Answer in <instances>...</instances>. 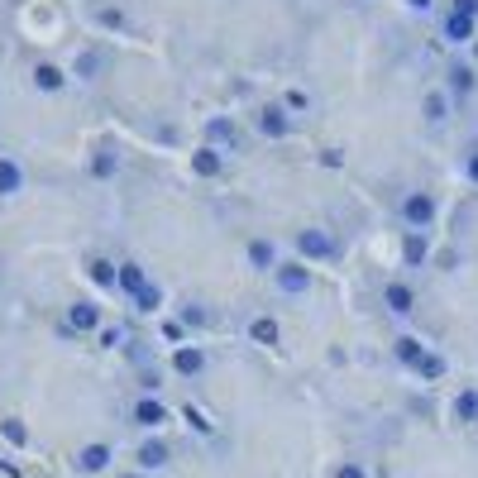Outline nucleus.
I'll return each instance as SVG.
<instances>
[{"label":"nucleus","instance_id":"1","mask_svg":"<svg viewBox=\"0 0 478 478\" xmlns=\"http://www.w3.org/2000/svg\"><path fill=\"white\" fill-rule=\"evenodd\" d=\"M292 249H297V259L311 263V268L345 259V244H339V239H335L326 225H301V230L292 234Z\"/></svg>","mask_w":478,"mask_h":478},{"label":"nucleus","instance_id":"2","mask_svg":"<svg viewBox=\"0 0 478 478\" xmlns=\"http://www.w3.org/2000/svg\"><path fill=\"white\" fill-rule=\"evenodd\" d=\"M397 220H402L406 230L431 234V230H435V220H440V196L431 192V186H412V192H402V201H397Z\"/></svg>","mask_w":478,"mask_h":478},{"label":"nucleus","instance_id":"3","mask_svg":"<svg viewBox=\"0 0 478 478\" xmlns=\"http://www.w3.org/2000/svg\"><path fill=\"white\" fill-rule=\"evenodd\" d=\"M253 129L263 134V139H272V144H282V139H292V110L282 106V100H259V106H253Z\"/></svg>","mask_w":478,"mask_h":478},{"label":"nucleus","instance_id":"4","mask_svg":"<svg viewBox=\"0 0 478 478\" xmlns=\"http://www.w3.org/2000/svg\"><path fill=\"white\" fill-rule=\"evenodd\" d=\"M445 91H450L454 106H469V100L478 96V62H473V58L454 53V58L445 62Z\"/></svg>","mask_w":478,"mask_h":478},{"label":"nucleus","instance_id":"5","mask_svg":"<svg viewBox=\"0 0 478 478\" xmlns=\"http://www.w3.org/2000/svg\"><path fill=\"white\" fill-rule=\"evenodd\" d=\"M272 287H278L282 297H306L316 287V268L301 263V259H282L278 268H272Z\"/></svg>","mask_w":478,"mask_h":478},{"label":"nucleus","instance_id":"6","mask_svg":"<svg viewBox=\"0 0 478 478\" xmlns=\"http://www.w3.org/2000/svg\"><path fill=\"white\" fill-rule=\"evenodd\" d=\"M201 144L220 148L230 158V153H244V134H239V120L234 115H211L206 125H201Z\"/></svg>","mask_w":478,"mask_h":478},{"label":"nucleus","instance_id":"7","mask_svg":"<svg viewBox=\"0 0 478 478\" xmlns=\"http://www.w3.org/2000/svg\"><path fill=\"white\" fill-rule=\"evenodd\" d=\"M62 335H100V306L87 301V297H77L72 306H67V316H62Z\"/></svg>","mask_w":478,"mask_h":478},{"label":"nucleus","instance_id":"8","mask_svg":"<svg viewBox=\"0 0 478 478\" xmlns=\"http://www.w3.org/2000/svg\"><path fill=\"white\" fill-rule=\"evenodd\" d=\"M244 263L253 272H263V278H272V268L282 263V253H278V244H272L268 234H249L244 239Z\"/></svg>","mask_w":478,"mask_h":478},{"label":"nucleus","instance_id":"9","mask_svg":"<svg viewBox=\"0 0 478 478\" xmlns=\"http://www.w3.org/2000/svg\"><path fill=\"white\" fill-rule=\"evenodd\" d=\"M440 39H445L450 48H469V43H478V20L445 10V14H440Z\"/></svg>","mask_w":478,"mask_h":478},{"label":"nucleus","instance_id":"10","mask_svg":"<svg viewBox=\"0 0 478 478\" xmlns=\"http://www.w3.org/2000/svg\"><path fill=\"white\" fill-rule=\"evenodd\" d=\"M421 120H425L431 129H445L450 120H454V100H450L445 87H431V91L421 96Z\"/></svg>","mask_w":478,"mask_h":478},{"label":"nucleus","instance_id":"11","mask_svg":"<svg viewBox=\"0 0 478 478\" xmlns=\"http://www.w3.org/2000/svg\"><path fill=\"white\" fill-rule=\"evenodd\" d=\"M397 253H402V268H425L431 253H435V244H431V234H421V230H402Z\"/></svg>","mask_w":478,"mask_h":478},{"label":"nucleus","instance_id":"12","mask_svg":"<svg viewBox=\"0 0 478 478\" xmlns=\"http://www.w3.org/2000/svg\"><path fill=\"white\" fill-rule=\"evenodd\" d=\"M416 301H421V297H416V287L406 282V278H387V282H383V306H387L392 316H412Z\"/></svg>","mask_w":478,"mask_h":478},{"label":"nucleus","instance_id":"13","mask_svg":"<svg viewBox=\"0 0 478 478\" xmlns=\"http://www.w3.org/2000/svg\"><path fill=\"white\" fill-rule=\"evenodd\" d=\"M206 364H211V354L201 345H177L173 349V373H177V378H201Z\"/></svg>","mask_w":478,"mask_h":478},{"label":"nucleus","instance_id":"14","mask_svg":"<svg viewBox=\"0 0 478 478\" xmlns=\"http://www.w3.org/2000/svg\"><path fill=\"white\" fill-rule=\"evenodd\" d=\"M192 173L201 182H215V177H225V153L211 148V144H196L192 148Z\"/></svg>","mask_w":478,"mask_h":478},{"label":"nucleus","instance_id":"15","mask_svg":"<svg viewBox=\"0 0 478 478\" xmlns=\"http://www.w3.org/2000/svg\"><path fill=\"white\" fill-rule=\"evenodd\" d=\"M148 282H153V278H148V268H144L139 259H120V282H115V292H125V297L134 301Z\"/></svg>","mask_w":478,"mask_h":478},{"label":"nucleus","instance_id":"16","mask_svg":"<svg viewBox=\"0 0 478 478\" xmlns=\"http://www.w3.org/2000/svg\"><path fill=\"white\" fill-rule=\"evenodd\" d=\"M249 339H253V345H263V349H278L282 345V320L278 316H253L249 320Z\"/></svg>","mask_w":478,"mask_h":478},{"label":"nucleus","instance_id":"17","mask_svg":"<svg viewBox=\"0 0 478 478\" xmlns=\"http://www.w3.org/2000/svg\"><path fill=\"white\" fill-rule=\"evenodd\" d=\"M87 278L96 282V287H106V292H115V282H120V263L115 259H106V253H87Z\"/></svg>","mask_w":478,"mask_h":478},{"label":"nucleus","instance_id":"18","mask_svg":"<svg viewBox=\"0 0 478 478\" xmlns=\"http://www.w3.org/2000/svg\"><path fill=\"white\" fill-rule=\"evenodd\" d=\"M425 349L431 345H421V339L412 335V330H402V335H392V358H397L402 368H416L421 358H425Z\"/></svg>","mask_w":478,"mask_h":478},{"label":"nucleus","instance_id":"19","mask_svg":"<svg viewBox=\"0 0 478 478\" xmlns=\"http://www.w3.org/2000/svg\"><path fill=\"white\" fill-rule=\"evenodd\" d=\"M110 67V53L106 48H81L77 53V62H72V77H81V81H91V77H100Z\"/></svg>","mask_w":478,"mask_h":478},{"label":"nucleus","instance_id":"20","mask_svg":"<svg viewBox=\"0 0 478 478\" xmlns=\"http://www.w3.org/2000/svg\"><path fill=\"white\" fill-rule=\"evenodd\" d=\"M87 173H91L96 182H110V177L120 173V153H115L110 144H96V153L87 158Z\"/></svg>","mask_w":478,"mask_h":478},{"label":"nucleus","instance_id":"21","mask_svg":"<svg viewBox=\"0 0 478 478\" xmlns=\"http://www.w3.org/2000/svg\"><path fill=\"white\" fill-rule=\"evenodd\" d=\"M33 87H39L43 96H58L67 87V72L58 62H33Z\"/></svg>","mask_w":478,"mask_h":478},{"label":"nucleus","instance_id":"22","mask_svg":"<svg viewBox=\"0 0 478 478\" xmlns=\"http://www.w3.org/2000/svg\"><path fill=\"white\" fill-rule=\"evenodd\" d=\"M167 421V406L158 397H139L134 402V425H144V431H158V425Z\"/></svg>","mask_w":478,"mask_h":478},{"label":"nucleus","instance_id":"23","mask_svg":"<svg viewBox=\"0 0 478 478\" xmlns=\"http://www.w3.org/2000/svg\"><path fill=\"white\" fill-rule=\"evenodd\" d=\"M20 192H24V167L10 153H0V196H20Z\"/></svg>","mask_w":478,"mask_h":478},{"label":"nucleus","instance_id":"24","mask_svg":"<svg viewBox=\"0 0 478 478\" xmlns=\"http://www.w3.org/2000/svg\"><path fill=\"white\" fill-rule=\"evenodd\" d=\"M412 373H416L421 383H440V378H445V373H450V358L440 354V349H425V358H421V364H416Z\"/></svg>","mask_w":478,"mask_h":478},{"label":"nucleus","instance_id":"25","mask_svg":"<svg viewBox=\"0 0 478 478\" xmlns=\"http://www.w3.org/2000/svg\"><path fill=\"white\" fill-rule=\"evenodd\" d=\"M177 320H182L186 330H206L215 316H211V306H206V301H182V306H177Z\"/></svg>","mask_w":478,"mask_h":478},{"label":"nucleus","instance_id":"26","mask_svg":"<svg viewBox=\"0 0 478 478\" xmlns=\"http://www.w3.org/2000/svg\"><path fill=\"white\" fill-rule=\"evenodd\" d=\"M163 306H167V292H163V287H158V282H148V287H144V292H139V297H134V311H139V316H158V311H163Z\"/></svg>","mask_w":478,"mask_h":478},{"label":"nucleus","instance_id":"27","mask_svg":"<svg viewBox=\"0 0 478 478\" xmlns=\"http://www.w3.org/2000/svg\"><path fill=\"white\" fill-rule=\"evenodd\" d=\"M454 421H464V425H473L478 421V387H464V392H454Z\"/></svg>","mask_w":478,"mask_h":478},{"label":"nucleus","instance_id":"28","mask_svg":"<svg viewBox=\"0 0 478 478\" xmlns=\"http://www.w3.org/2000/svg\"><path fill=\"white\" fill-rule=\"evenodd\" d=\"M106 464H110V445H87V450L77 454V469L81 473H100Z\"/></svg>","mask_w":478,"mask_h":478},{"label":"nucleus","instance_id":"29","mask_svg":"<svg viewBox=\"0 0 478 478\" xmlns=\"http://www.w3.org/2000/svg\"><path fill=\"white\" fill-rule=\"evenodd\" d=\"M459 173H464L469 186H478V139H469L464 148H459Z\"/></svg>","mask_w":478,"mask_h":478},{"label":"nucleus","instance_id":"30","mask_svg":"<svg viewBox=\"0 0 478 478\" xmlns=\"http://www.w3.org/2000/svg\"><path fill=\"white\" fill-rule=\"evenodd\" d=\"M139 464L144 469H163L167 464V445H163V440H144V445H139Z\"/></svg>","mask_w":478,"mask_h":478},{"label":"nucleus","instance_id":"31","mask_svg":"<svg viewBox=\"0 0 478 478\" xmlns=\"http://www.w3.org/2000/svg\"><path fill=\"white\" fill-rule=\"evenodd\" d=\"M459 263H464V253H459V244H440V249L431 253V268H440V272H454Z\"/></svg>","mask_w":478,"mask_h":478},{"label":"nucleus","instance_id":"32","mask_svg":"<svg viewBox=\"0 0 478 478\" xmlns=\"http://www.w3.org/2000/svg\"><path fill=\"white\" fill-rule=\"evenodd\" d=\"M278 100H282V106L292 110V115H306V110L316 106V100H311V91H301V87H287V91H282Z\"/></svg>","mask_w":478,"mask_h":478},{"label":"nucleus","instance_id":"33","mask_svg":"<svg viewBox=\"0 0 478 478\" xmlns=\"http://www.w3.org/2000/svg\"><path fill=\"white\" fill-rule=\"evenodd\" d=\"M158 335H163L173 349H177V345H186V326H182L177 316H163V320H158Z\"/></svg>","mask_w":478,"mask_h":478},{"label":"nucleus","instance_id":"34","mask_svg":"<svg viewBox=\"0 0 478 478\" xmlns=\"http://www.w3.org/2000/svg\"><path fill=\"white\" fill-rule=\"evenodd\" d=\"M96 24H100V29H129L125 10H115V5H100V10H96Z\"/></svg>","mask_w":478,"mask_h":478},{"label":"nucleus","instance_id":"35","mask_svg":"<svg viewBox=\"0 0 478 478\" xmlns=\"http://www.w3.org/2000/svg\"><path fill=\"white\" fill-rule=\"evenodd\" d=\"M316 163L330 167V173H339V167H345V148H339V144H326V148L316 153Z\"/></svg>","mask_w":478,"mask_h":478},{"label":"nucleus","instance_id":"36","mask_svg":"<svg viewBox=\"0 0 478 478\" xmlns=\"http://www.w3.org/2000/svg\"><path fill=\"white\" fill-rule=\"evenodd\" d=\"M0 431H5V440H10V445H24V440H29V431H24V421H0Z\"/></svg>","mask_w":478,"mask_h":478},{"label":"nucleus","instance_id":"37","mask_svg":"<svg viewBox=\"0 0 478 478\" xmlns=\"http://www.w3.org/2000/svg\"><path fill=\"white\" fill-rule=\"evenodd\" d=\"M100 345H106V349H120V345H125V330H120V326H100Z\"/></svg>","mask_w":478,"mask_h":478},{"label":"nucleus","instance_id":"38","mask_svg":"<svg viewBox=\"0 0 478 478\" xmlns=\"http://www.w3.org/2000/svg\"><path fill=\"white\" fill-rule=\"evenodd\" d=\"M182 416H186V425H192V431H211V421L196 412V406H182Z\"/></svg>","mask_w":478,"mask_h":478},{"label":"nucleus","instance_id":"39","mask_svg":"<svg viewBox=\"0 0 478 478\" xmlns=\"http://www.w3.org/2000/svg\"><path fill=\"white\" fill-rule=\"evenodd\" d=\"M454 14H469V20H478V0H450Z\"/></svg>","mask_w":478,"mask_h":478},{"label":"nucleus","instance_id":"40","mask_svg":"<svg viewBox=\"0 0 478 478\" xmlns=\"http://www.w3.org/2000/svg\"><path fill=\"white\" fill-rule=\"evenodd\" d=\"M335 478H364V469H358V464H339Z\"/></svg>","mask_w":478,"mask_h":478},{"label":"nucleus","instance_id":"41","mask_svg":"<svg viewBox=\"0 0 478 478\" xmlns=\"http://www.w3.org/2000/svg\"><path fill=\"white\" fill-rule=\"evenodd\" d=\"M402 5H406V10H416V14H425V10L435 5V0H402Z\"/></svg>","mask_w":478,"mask_h":478},{"label":"nucleus","instance_id":"42","mask_svg":"<svg viewBox=\"0 0 478 478\" xmlns=\"http://www.w3.org/2000/svg\"><path fill=\"white\" fill-rule=\"evenodd\" d=\"M125 478H139V473H125Z\"/></svg>","mask_w":478,"mask_h":478}]
</instances>
